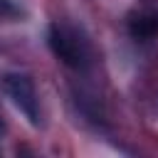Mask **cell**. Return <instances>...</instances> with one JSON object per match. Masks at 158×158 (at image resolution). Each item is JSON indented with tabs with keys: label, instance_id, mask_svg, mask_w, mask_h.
<instances>
[{
	"label": "cell",
	"instance_id": "3",
	"mask_svg": "<svg viewBox=\"0 0 158 158\" xmlns=\"http://www.w3.org/2000/svg\"><path fill=\"white\" fill-rule=\"evenodd\" d=\"M126 30L133 40H156L158 37V7H141L126 17Z\"/></svg>",
	"mask_w": 158,
	"mask_h": 158
},
{
	"label": "cell",
	"instance_id": "5",
	"mask_svg": "<svg viewBox=\"0 0 158 158\" xmlns=\"http://www.w3.org/2000/svg\"><path fill=\"white\" fill-rule=\"evenodd\" d=\"M0 131H2V123H0Z\"/></svg>",
	"mask_w": 158,
	"mask_h": 158
},
{
	"label": "cell",
	"instance_id": "2",
	"mask_svg": "<svg viewBox=\"0 0 158 158\" xmlns=\"http://www.w3.org/2000/svg\"><path fill=\"white\" fill-rule=\"evenodd\" d=\"M2 89L7 94V99L15 104V109L32 123V126H40L42 121V111H40V96H37V89H35V81L22 74V72H7L2 77Z\"/></svg>",
	"mask_w": 158,
	"mask_h": 158
},
{
	"label": "cell",
	"instance_id": "4",
	"mask_svg": "<svg viewBox=\"0 0 158 158\" xmlns=\"http://www.w3.org/2000/svg\"><path fill=\"white\" fill-rule=\"evenodd\" d=\"M22 15V5L17 0H0V17H20Z\"/></svg>",
	"mask_w": 158,
	"mask_h": 158
},
{
	"label": "cell",
	"instance_id": "1",
	"mask_svg": "<svg viewBox=\"0 0 158 158\" xmlns=\"http://www.w3.org/2000/svg\"><path fill=\"white\" fill-rule=\"evenodd\" d=\"M47 44L52 54L67 64L69 69H86L89 67V42L79 35L77 27L64 25V22H52L47 30Z\"/></svg>",
	"mask_w": 158,
	"mask_h": 158
}]
</instances>
